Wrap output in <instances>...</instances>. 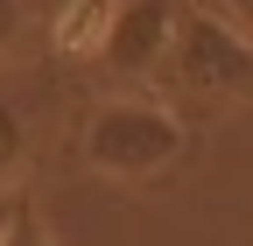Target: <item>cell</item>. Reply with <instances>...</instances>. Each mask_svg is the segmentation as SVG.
<instances>
[{
    "label": "cell",
    "mask_w": 253,
    "mask_h": 246,
    "mask_svg": "<svg viewBox=\"0 0 253 246\" xmlns=\"http://www.w3.org/2000/svg\"><path fill=\"white\" fill-rule=\"evenodd\" d=\"M84 169H99L113 183H155L190 155V127L183 113L155 106V99H106L84 120Z\"/></svg>",
    "instance_id": "cell-1"
},
{
    "label": "cell",
    "mask_w": 253,
    "mask_h": 246,
    "mask_svg": "<svg viewBox=\"0 0 253 246\" xmlns=\"http://www.w3.org/2000/svg\"><path fill=\"white\" fill-rule=\"evenodd\" d=\"M162 78L183 91L190 106L253 99V42L239 36L225 14H211L204 0H183V21H176V42H169Z\"/></svg>",
    "instance_id": "cell-2"
},
{
    "label": "cell",
    "mask_w": 253,
    "mask_h": 246,
    "mask_svg": "<svg viewBox=\"0 0 253 246\" xmlns=\"http://www.w3.org/2000/svg\"><path fill=\"white\" fill-rule=\"evenodd\" d=\"M176 21H183V0H120L99 64H106L113 78H155V71L169 64Z\"/></svg>",
    "instance_id": "cell-3"
},
{
    "label": "cell",
    "mask_w": 253,
    "mask_h": 246,
    "mask_svg": "<svg viewBox=\"0 0 253 246\" xmlns=\"http://www.w3.org/2000/svg\"><path fill=\"white\" fill-rule=\"evenodd\" d=\"M113 7H120V0H49V42H56V56L99 64L106 28H113Z\"/></svg>",
    "instance_id": "cell-4"
},
{
    "label": "cell",
    "mask_w": 253,
    "mask_h": 246,
    "mask_svg": "<svg viewBox=\"0 0 253 246\" xmlns=\"http://www.w3.org/2000/svg\"><path fill=\"white\" fill-rule=\"evenodd\" d=\"M0 246H56L49 225H42V211H36V197L21 183H14V204H7V225H0Z\"/></svg>",
    "instance_id": "cell-5"
},
{
    "label": "cell",
    "mask_w": 253,
    "mask_h": 246,
    "mask_svg": "<svg viewBox=\"0 0 253 246\" xmlns=\"http://www.w3.org/2000/svg\"><path fill=\"white\" fill-rule=\"evenodd\" d=\"M28 155V127H21V106L0 91V190H14V169Z\"/></svg>",
    "instance_id": "cell-6"
},
{
    "label": "cell",
    "mask_w": 253,
    "mask_h": 246,
    "mask_svg": "<svg viewBox=\"0 0 253 246\" xmlns=\"http://www.w3.org/2000/svg\"><path fill=\"white\" fill-rule=\"evenodd\" d=\"M28 36V0H0V56H14Z\"/></svg>",
    "instance_id": "cell-7"
},
{
    "label": "cell",
    "mask_w": 253,
    "mask_h": 246,
    "mask_svg": "<svg viewBox=\"0 0 253 246\" xmlns=\"http://www.w3.org/2000/svg\"><path fill=\"white\" fill-rule=\"evenodd\" d=\"M204 7H211V14H225V21L239 28V36L253 42V0H204Z\"/></svg>",
    "instance_id": "cell-8"
},
{
    "label": "cell",
    "mask_w": 253,
    "mask_h": 246,
    "mask_svg": "<svg viewBox=\"0 0 253 246\" xmlns=\"http://www.w3.org/2000/svg\"><path fill=\"white\" fill-rule=\"evenodd\" d=\"M7 204H14V190H0V225H7Z\"/></svg>",
    "instance_id": "cell-9"
}]
</instances>
